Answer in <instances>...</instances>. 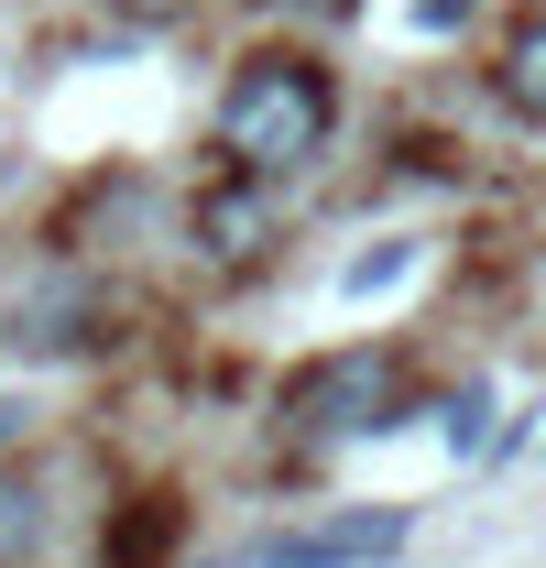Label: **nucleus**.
Segmentation results:
<instances>
[{
  "mask_svg": "<svg viewBox=\"0 0 546 568\" xmlns=\"http://www.w3.org/2000/svg\"><path fill=\"white\" fill-rule=\"evenodd\" d=\"M328 132H340V88H328L317 55L263 44V55L230 67V88H219V153L241 175H284V164L328 153Z\"/></svg>",
  "mask_w": 546,
  "mask_h": 568,
  "instance_id": "nucleus-1",
  "label": "nucleus"
},
{
  "mask_svg": "<svg viewBox=\"0 0 546 568\" xmlns=\"http://www.w3.org/2000/svg\"><path fill=\"white\" fill-rule=\"evenodd\" d=\"M405 405L415 394L394 351H328L284 383V426H306V437H383V426H405Z\"/></svg>",
  "mask_w": 546,
  "mask_h": 568,
  "instance_id": "nucleus-2",
  "label": "nucleus"
},
{
  "mask_svg": "<svg viewBox=\"0 0 546 568\" xmlns=\"http://www.w3.org/2000/svg\"><path fill=\"white\" fill-rule=\"evenodd\" d=\"M394 547H405V514H340V525L273 536L263 568H361V558H394Z\"/></svg>",
  "mask_w": 546,
  "mask_h": 568,
  "instance_id": "nucleus-3",
  "label": "nucleus"
},
{
  "mask_svg": "<svg viewBox=\"0 0 546 568\" xmlns=\"http://www.w3.org/2000/svg\"><path fill=\"white\" fill-rule=\"evenodd\" d=\"M198 252L219 263V274H241V263H263V230H273V209H263V175H241V186H219V197H198Z\"/></svg>",
  "mask_w": 546,
  "mask_h": 568,
  "instance_id": "nucleus-4",
  "label": "nucleus"
},
{
  "mask_svg": "<svg viewBox=\"0 0 546 568\" xmlns=\"http://www.w3.org/2000/svg\"><path fill=\"white\" fill-rule=\"evenodd\" d=\"M186 536V514H175V493H142L132 514H121V536L99 547V568H164V547Z\"/></svg>",
  "mask_w": 546,
  "mask_h": 568,
  "instance_id": "nucleus-5",
  "label": "nucleus"
},
{
  "mask_svg": "<svg viewBox=\"0 0 546 568\" xmlns=\"http://www.w3.org/2000/svg\"><path fill=\"white\" fill-rule=\"evenodd\" d=\"M492 88H503V110H514L525 132H546V22H525V33L503 44V67H492Z\"/></svg>",
  "mask_w": 546,
  "mask_h": 568,
  "instance_id": "nucleus-6",
  "label": "nucleus"
},
{
  "mask_svg": "<svg viewBox=\"0 0 546 568\" xmlns=\"http://www.w3.org/2000/svg\"><path fill=\"white\" fill-rule=\"evenodd\" d=\"M44 558V493L22 470H0V568H33Z\"/></svg>",
  "mask_w": 546,
  "mask_h": 568,
  "instance_id": "nucleus-7",
  "label": "nucleus"
},
{
  "mask_svg": "<svg viewBox=\"0 0 546 568\" xmlns=\"http://www.w3.org/2000/svg\"><path fill=\"white\" fill-rule=\"evenodd\" d=\"M198 0H110V22H132V33H164V22H186Z\"/></svg>",
  "mask_w": 546,
  "mask_h": 568,
  "instance_id": "nucleus-8",
  "label": "nucleus"
},
{
  "mask_svg": "<svg viewBox=\"0 0 546 568\" xmlns=\"http://www.w3.org/2000/svg\"><path fill=\"white\" fill-rule=\"evenodd\" d=\"M22 426H33V405H0V448H11V437H22Z\"/></svg>",
  "mask_w": 546,
  "mask_h": 568,
  "instance_id": "nucleus-9",
  "label": "nucleus"
},
{
  "mask_svg": "<svg viewBox=\"0 0 546 568\" xmlns=\"http://www.w3.org/2000/svg\"><path fill=\"white\" fill-rule=\"evenodd\" d=\"M306 11H350V0H306Z\"/></svg>",
  "mask_w": 546,
  "mask_h": 568,
  "instance_id": "nucleus-10",
  "label": "nucleus"
}]
</instances>
